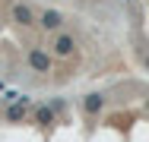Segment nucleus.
I'll list each match as a JSON object with an SVG mask.
<instances>
[{
  "instance_id": "f257e3e1",
  "label": "nucleus",
  "mask_w": 149,
  "mask_h": 142,
  "mask_svg": "<svg viewBox=\"0 0 149 142\" xmlns=\"http://www.w3.org/2000/svg\"><path fill=\"white\" fill-rule=\"evenodd\" d=\"M76 48H79V38L73 35V32H63L60 28L57 35H51V44H48V51L54 60H67V57L76 54Z\"/></svg>"
},
{
  "instance_id": "f03ea898",
  "label": "nucleus",
  "mask_w": 149,
  "mask_h": 142,
  "mask_svg": "<svg viewBox=\"0 0 149 142\" xmlns=\"http://www.w3.org/2000/svg\"><path fill=\"white\" fill-rule=\"evenodd\" d=\"M10 22L13 26H22V28L38 26V13H35V6L29 0H13L10 3Z\"/></svg>"
},
{
  "instance_id": "7ed1b4c3",
  "label": "nucleus",
  "mask_w": 149,
  "mask_h": 142,
  "mask_svg": "<svg viewBox=\"0 0 149 142\" xmlns=\"http://www.w3.org/2000/svg\"><path fill=\"white\" fill-rule=\"evenodd\" d=\"M26 63H29L32 73H51L54 70V57H51V51L48 48H41V44H35V48H29L26 51Z\"/></svg>"
},
{
  "instance_id": "20e7f679",
  "label": "nucleus",
  "mask_w": 149,
  "mask_h": 142,
  "mask_svg": "<svg viewBox=\"0 0 149 142\" xmlns=\"http://www.w3.org/2000/svg\"><path fill=\"white\" fill-rule=\"evenodd\" d=\"M32 108H35L32 95H19L13 104H6V111H3V120H6V123H22V120H29Z\"/></svg>"
},
{
  "instance_id": "39448f33",
  "label": "nucleus",
  "mask_w": 149,
  "mask_h": 142,
  "mask_svg": "<svg viewBox=\"0 0 149 142\" xmlns=\"http://www.w3.org/2000/svg\"><path fill=\"white\" fill-rule=\"evenodd\" d=\"M105 108H108L105 92H89V95H83V98H79V111L86 114V117H98Z\"/></svg>"
},
{
  "instance_id": "423d86ee",
  "label": "nucleus",
  "mask_w": 149,
  "mask_h": 142,
  "mask_svg": "<svg viewBox=\"0 0 149 142\" xmlns=\"http://www.w3.org/2000/svg\"><path fill=\"white\" fill-rule=\"evenodd\" d=\"M38 28H41V32H48V35H57L60 28H63V13L54 10V6L41 10V13H38Z\"/></svg>"
},
{
  "instance_id": "0eeeda50",
  "label": "nucleus",
  "mask_w": 149,
  "mask_h": 142,
  "mask_svg": "<svg viewBox=\"0 0 149 142\" xmlns=\"http://www.w3.org/2000/svg\"><path fill=\"white\" fill-rule=\"evenodd\" d=\"M29 120H32V123H38V126H54V123H57V114L51 111V104L45 101V104H35V108H32Z\"/></svg>"
},
{
  "instance_id": "6e6552de",
  "label": "nucleus",
  "mask_w": 149,
  "mask_h": 142,
  "mask_svg": "<svg viewBox=\"0 0 149 142\" xmlns=\"http://www.w3.org/2000/svg\"><path fill=\"white\" fill-rule=\"evenodd\" d=\"M48 104H51V111L57 114V117H60V114H63V108H67V104H63L60 98H54V101H48Z\"/></svg>"
},
{
  "instance_id": "1a4fd4ad",
  "label": "nucleus",
  "mask_w": 149,
  "mask_h": 142,
  "mask_svg": "<svg viewBox=\"0 0 149 142\" xmlns=\"http://www.w3.org/2000/svg\"><path fill=\"white\" fill-rule=\"evenodd\" d=\"M143 66H146V70H149V54H143Z\"/></svg>"
},
{
  "instance_id": "9d476101",
  "label": "nucleus",
  "mask_w": 149,
  "mask_h": 142,
  "mask_svg": "<svg viewBox=\"0 0 149 142\" xmlns=\"http://www.w3.org/2000/svg\"><path fill=\"white\" fill-rule=\"evenodd\" d=\"M120 3H133V0H120Z\"/></svg>"
},
{
  "instance_id": "9b49d317",
  "label": "nucleus",
  "mask_w": 149,
  "mask_h": 142,
  "mask_svg": "<svg viewBox=\"0 0 149 142\" xmlns=\"http://www.w3.org/2000/svg\"><path fill=\"white\" fill-rule=\"evenodd\" d=\"M146 111H149V98H146Z\"/></svg>"
}]
</instances>
